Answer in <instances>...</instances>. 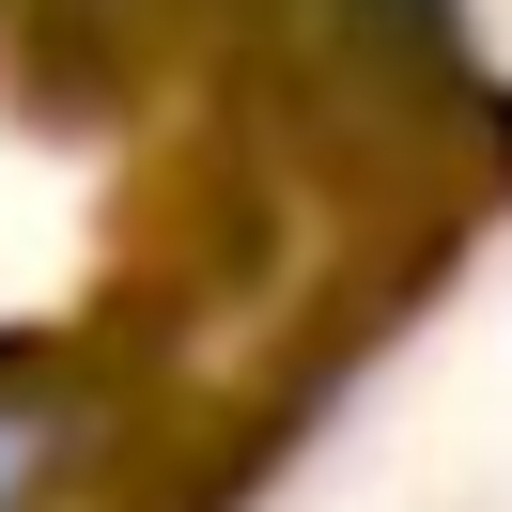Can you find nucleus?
Returning <instances> with one entry per match:
<instances>
[{"label":"nucleus","instance_id":"nucleus-1","mask_svg":"<svg viewBox=\"0 0 512 512\" xmlns=\"http://www.w3.org/2000/svg\"><path fill=\"white\" fill-rule=\"evenodd\" d=\"M94 450V404L78 388H0V512H47Z\"/></svg>","mask_w":512,"mask_h":512}]
</instances>
